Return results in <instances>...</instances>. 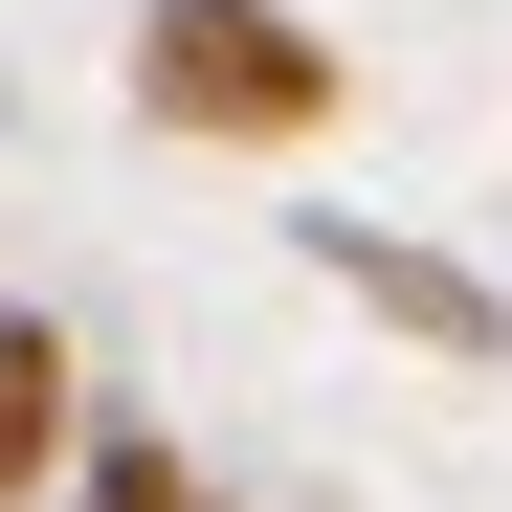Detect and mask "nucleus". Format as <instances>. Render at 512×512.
I'll list each match as a JSON object with an SVG mask.
<instances>
[{
    "label": "nucleus",
    "mask_w": 512,
    "mask_h": 512,
    "mask_svg": "<svg viewBox=\"0 0 512 512\" xmlns=\"http://www.w3.org/2000/svg\"><path fill=\"white\" fill-rule=\"evenodd\" d=\"M290 245H312V268L357 290L379 334H423L446 379H490V357H512V290H490V268H446V245H401V223H357V201H334V223H290Z\"/></svg>",
    "instance_id": "2"
},
{
    "label": "nucleus",
    "mask_w": 512,
    "mask_h": 512,
    "mask_svg": "<svg viewBox=\"0 0 512 512\" xmlns=\"http://www.w3.org/2000/svg\"><path fill=\"white\" fill-rule=\"evenodd\" d=\"M134 112L201 156H290V134H334V45L290 0H134Z\"/></svg>",
    "instance_id": "1"
},
{
    "label": "nucleus",
    "mask_w": 512,
    "mask_h": 512,
    "mask_svg": "<svg viewBox=\"0 0 512 512\" xmlns=\"http://www.w3.org/2000/svg\"><path fill=\"white\" fill-rule=\"evenodd\" d=\"M45 468H67V334H45V312H0V512H23Z\"/></svg>",
    "instance_id": "3"
}]
</instances>
